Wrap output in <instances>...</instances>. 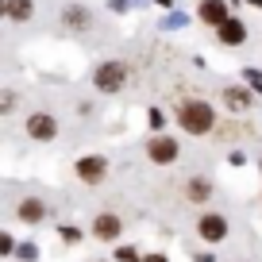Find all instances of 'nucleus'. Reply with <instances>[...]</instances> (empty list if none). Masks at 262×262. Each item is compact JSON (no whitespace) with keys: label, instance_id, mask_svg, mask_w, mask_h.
Returning <instances> with one entry per match:
<instances>
[{"label":"nucleus","instance_id":"9","mask_svg":"<svg viewBox=\"0 0 262 262\" xmlns=\"http://www.w3.org/2000/svg\"><path fill=\"white\" fill-rule=\"evenodd\" d=\"M220 39L228 42V47H239V42L247 39V27L239 24V19H228V24H220Z\"/></svg>","mask_w":262,"mask_h":262},{"label":"nucleus","instance_id":"4","mask_svg":"<svg viewBox=\"0 0 262 262\" xmlns=\"http://www.w3.org/2000/svg\"><path fill=\"white\" fill-rule=\"evenodd\" d=\"M27 131H31V139H54L58 123H54V116H47V112H35L31 120H27Z\"/></svg>","mask_w":262,"mask_h":262},{"label":"nucleus","instance_id":"12","mask_svg":"<svg viewBox=\"0 0 262 262\" xmlns=\"http://www.w3.org/2000/svg\"><path fill=\"white\" fill-rule=\"evenodd\" d=\"M19 220L24 224H39L42 220V205L39 201H24V205H19Z\"/></svg>","mask_w":262,"mask_h":262},{"label":"nucleus","instance_id":"15","mask_svg":"<svg viewBox=\"0 0 262 262\" xmlns=\"http://www.w3.org/2000/svg\"><path fill=\"white\" fill-rule=\"evenodd\" d=\"M0 254H12V235H8V231L0 235Z\"/></svg>","mask_w":262,"mask_h":262},{"label":"nucleus","instance_id":"10","mask_svg":"<svg viewBox=\"0 0 262 262\" xmlns=\"http://www.w3.org/2000/svg\"><path fill=\"white\" fill-rule=\"evenodd\" d=\"M185 196H189V201H196V205H201V201H208V196H212V185H208L205 178H193V181H189V185H185Z\"/></svg>","mask_w":262,"mask_h":262},{"label":"nucleus","instance_id":"7","mask_svg":"<svg viewBox=\"0 0 262 262\" xmlns=\"http://www.w3.org/2000/svg\"><path fill=\"white\" fill-rule=\"evenodd\" d=\"M201 19H205V24H228V4H224V0H205V4H201Z\"/></svg>","mask_w":262,"mask_h":262},{"label":"nucleus","instance_id":"13","mask_svg":"<svg viewBox=\"0 0 262 262\" xmlns=\"http://www.w3.org/2000/svg\"><path fill=\"white\" fill-rule=\"evenodd\" d=\"M224 100H228V108H235V112H239V108L251 104V93H243V89H228V93H224Z\"/></svg>","mask_w":262,"mask_h":262},{"label":"nucleus","instance_id":"2","mask_svg":"<svg viewBox=\"0 0 262 262\" xmlns=\"http://www.w3.org/2000/svg\"><path fill=\"white\" fill-rule=\"evenodd\" d=\"M93 81H97L100 93H120L123 81H127V70H123L120 62H104V66L97 70V77H93Z\"/></svg>","mask_w":262,"mask_h":262},{"label":"nucleus","instance_id":"11","mask_svg":"<svg viewBox=\"0 0 262 262\" xmlns=\"http://www.w3.org/2000/svg\"><path fill=\"white\" fill-rule=\"evenodd\" d=\"M4 12H8L12 19H31L35 4H31V0H8V4H4Z\"/></svg>","mask_w":262,"mask_h":262},{"label":"nucleus","instance_id":"14","mask_svg":"<svg viewBox=\"0 0 262 262\" xmlns=\"http://www.w3.org/2000/svg\"><path fill=\"white\" fill-rule=\"evenodd\" d=\"M16 254H19V258H35V254H39V247H35V243H24Z\"/></svg>","mask_w":262,"mask_h":262},{"label":"nucleus","instance_id":"8","mask_svg":"<svg viewBox=\"0 0 262 262\" xmlns=\"http://www.w3.org/2000/svg\"><path fill=\"white\" fill-rule=\"evenodd\" d=\"M93 235H97V239H116V235H120V220H116L112 212L97 216V220H93Z\"/></svg>","mask_w":262,"mask_h":262},{"label":"nucleus","instance_id":"17","mask_svg":"<svg viewBox=\"0 0 262 262\" xmlns=\"http://www.w3.org/2000/svg\"><path fill=\"white\" fill-rule=\"evenodd\" d=\"M243 4H254V8H262V0H243Z\"/></svg>","mask_w":262,"mask_h":262},{"label":"nucleus","instance_id":"16","mask_svg":"<svg viewBox=\"0 0 262 262\" xmlns=\"http://www.w3.org/2000/svg\"><path fill=\"white\" fill-rule=\"evenodd\" d=\"M116 258H120V262H135V258H139V254H135V251H127V247H123V251H116Z\"/></svg>","mask_w":262,"mask_h":262},{"label":"nucleus","instance_id":"6","mask_svg":"<svg viewBox=\"0 0 262 262\" xmlns=\"http://www.w3.org/2000/svg\"><path fill=\"white\" fill-rule=\"evenodd\" d=\"M104 158H81V162H77V173H81V181H89V185H97L100 178H104Z\"/></svg>","mask_w":262,"mask_h":262},{"label":"nucleus","instance_id":"1","mask_svg":"<svg viewBox=\"0 0 262 262\" xmlns=\"http://www.w3.org/2000/svg\"><path fill=\"white\" fill-rule=\"evenodd\" d=\"M178 123L189 131V135H205V131L216 127V112L208 100H185L178 108Z\"/></svg>","mask_w":262,"mask_h":262},{"label":"nucleus","instance_id":"5","mask_svg":"<svg viewBox=\"0 0 262 262\" xmlns=\"http://www.w3.org/2000/svg\"><path fill=\"white\" fill-rule=\"evenodd\" d=\"M201 235H205L208 243H220V239L228 235V220H224V216H201Z\"/></svg>","mask_w":262,"mask_h":262},{"label":"nucleus","instance_id":"3","mask_svg":"<svg viewBox=\"0 0 262 262\" xmlns=\"http://www.w3.org/2000/svg\"><path fill=\"white\" fill-rule=\"evenodd\" d=\"M147 155L155 158L158 166H170L173 158H178V143H173L170 135H155V139H150V147H147Z\"/></svg>","mask_w":262,"mask_h":262}]
</instances>
